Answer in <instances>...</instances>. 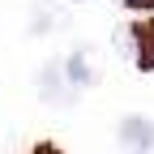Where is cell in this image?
<instances>
[{
    "instance_id": "7a4b0ae2",
    "label": "cell",
    "mask_w": 154,
    "mask_h": 154,
    "mask_svg": "<svg viewBox=\"0 0 154 154\" xmlns=\"http://www.w3.org/2000/svg\"><path fill=\"white\" fill-rule=\"evenodd\" d=\"M120 141L128 150H150L154 146V120H146V116H128V120L120 124Z\"/></svg>"
},
{
    "instance_id": "3957f363",
    "label": "cell",
    "mask_w": 154,
    "mask_h": 154,
    "mask_svg": "<svg viewBox=\"0 0 154 154\" xmlns=\"http://www.w3.org/2000/svg\"><path fill=\"white\" fill-rule=\"evenodd\" d=\"M38 90H43V99H51V103H64V94H60V77H56V69H51V64L38 73Z\"/></svg>"
},
{
    "instance_id": "277c9868",
    "label": "cell",
    "mask_w": 154,
    "mask_h": 154,
    "mask_svg": "<svg viewBox=\"0 0 154 154\" xmlns=\"http://www.w3.org/2000/svg\"><path fill=\"white\" fill-rule=\"evenodd\" d=\"M69 82L73 86H90V69H86V56L82 51H73V60H69Z\"/></svg>"
},
{
    "instance_id": "6da1fadb",
    "label": "cell",
    "mask_w": 154,
    "mask_h": 154,
    "mask_svg": "<svg viewBox=\"0 0 154 154\" xmlns=\"http://www.w3.org/2000/svg\"><path fill=\"white\" fill-rule=\"evenodd\" d=\"M133 60L137 69H154V17H141L133 26Z\"/></svg>"
},
{
    "instance_id": "5b68a950",
    "label": "cell",
    "mask_w": 154,
    "mask_h": 154,
    "mask_svg": "<svg viewBox=\"0 0 154 154\" xmlns=\"http://www.w3.org/2000/svg\"><path fill=\"white\" fill-rule=\"evenodd\" d=\"M120 5H124V9H141V13H150L154 0H120Z\"/></svg>"
}]
</instances>
